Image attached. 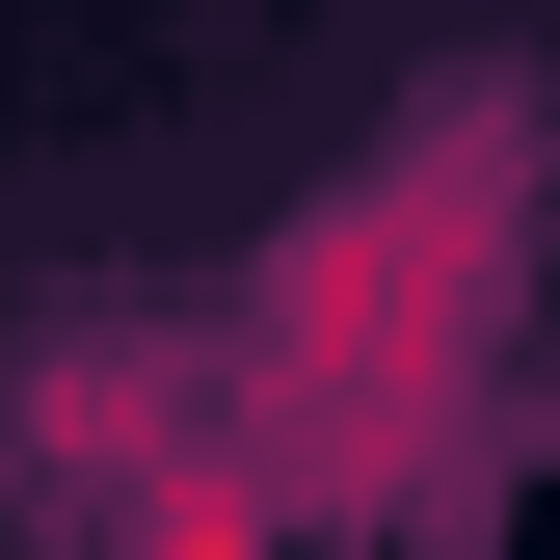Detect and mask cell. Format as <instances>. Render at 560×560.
<instances>
[{"label":"cell","instance_id":"6da1fadb","mask_svg":"<svg viewBox=\"0 0 560 560\" xmlns=\"http://www.w3.org/2000/svg\"><path fill=\"white\" fill-rule=\"evenodd\" d=\"M534 267H560V133L508 81L400 107L374 161L241 267V320H214V400H241L267 508H454L480 480L454 400L534 347Z\"/></svg>","mask_w":560,"mask_h":560}]
</instances>
